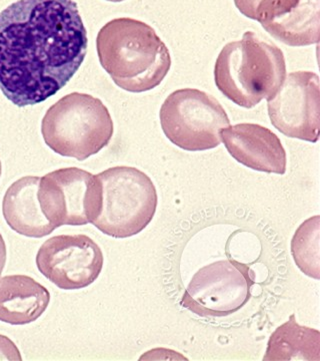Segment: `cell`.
Returning <instances> with one entry per match:
<instances>
[{"label": "cell", "mask_w": 320, "mask_h": 361, "mask_svg": "<svg viewBox=\"0 0 320 361\" xmlns=\"http://www.w3.org/2000/svg\"><path fill=\"white\" fill-rule=\"evenodd\" d=\"M89 47L75 0H18L0 13V90L34 106L75 77Z\"/></svg>", "instance_id": "obj_1"}, {"label": "cell", "mask_w": 320, "mask_h": 361, "mask_svg": "<svg viewBox=\"0 0 320 361\" xmlns=\"http://www.w3.org/2000/svg\"><path fill=\"white\" fill-rule=\"evenodd\" d=\"M96 49L103 70L129 92L155 89L172 66L167 44L154 28L134 18L108 21L97 35Z\"/></svg>", "instance_id": "obj_2"}, {"label": "cell", "mask_w": 320, "mask_h": 361, "mask_svg": "<svg viewBox=\"0 0 320 361\" xmlns=\"http://www.w3.org/2000/svg\"><path fill=\"white\" fill-rule=\"evenodd\" d=\"M286 77L283 52L252 32L225 45L215 66L217 89L232 103L245 109L274 97Z\"/></svg>", "instance_id": "obj_3"}, {"label": "cell", "mask_w": 320, "mask_h": 361, "mask_svg": "<svg viewBox=\"0 0 320 361\" xmlns=\"http://www.w3.org/2000/svg\"><path fill=\"white\" fill-rule=\"evenodd\" d=\"M115 127L101 99L71 92L45 114L41 123L44 142L54 153L77 161L96 155L110 142Z\"/></svg>", "instance_id": "obj_4"}, {"label": "cell", "mask_w": 320, "mask_h": 361, "mask_svg": "<svg viewBox=\"0 0 320 361\" xmlns=\"http://www.w3.org/2000/svg\"><path fill=\"white\" fill-rule=\"evenodd\" d=\"M101 185V206L94 227L116 239L143 231L158 208V192L146 173L118 166L96 175Z\"/></svg>", "instance_id": "obj_5"}, {"label": "cell", "mask_w": 320, "mask_h": 361, "mask_svg": "<svg viewBox=\"0 0 320 361\" xmlns=\"http://www.w3.org/2000/svg\"><path fill=\"white\" fill-rule=\"evenodd\" d=\"M160 118L167 139L188 152L217 148L222 142L220 132L231 125L219 102L196 89L170 94L161 106Z\"/></svg>", "instance_id": "obj_6"}, {"label": "cell", "mask_w": 320, "mask_h": 361, "mask_svg": "<svg viewBox=\"0 0 320 361\" xmlns=\"http://www.w3.org/2000/svg\"><path fill=\"white\" fill-rule=\"evenodd\" d=\"M255 284L250 266L233 259L217 261L194 274L180 305L201 317H224L250 301Z\"/></svg>", "instance_id": "obj_7"}, {"label": "cell", "mask_w": 320, "mask_h": 361, "mask_svg": "<svg viewBox=\"0 0 320 361\" xmlns=\"http://www.w3.org/2000/svg\"><path fill=\"white\" fill-rule=\"evenodd\" d=\"M40 208L56 228L94 222L101 206V185L96 175L82 169H58L40 178Z\"/></svg>", "instance_id": "obj_8"}, {"label": "cell", "mask_w": 320, "mask_h": 361, "mask_svg": "<svg viewBox=\"0 0 320 361\" xmlns=\"http://www.w3.org/2000/svg\"><path fill=\"white\" fill-rule=\"evenodd\" d=\"M37 269L63 290L90 286L103 271L101 247L84 234L58 235L44 242L35 258Z\"/></svg>", "instance_id": "obj_9"}, {"label": "cell", "mask_w": 320, "mask_h": 361, "mask_svg": "<svg viewBox=\"0 0 320 361\" xmlns=\"http://www.w3.org/2000/svg\"><path fill=\"white\" fill-rule=\"evenodd\" d=\"M272 126L286 137L316 142L320 129L319 77L312 71H295L286 77L274 97L267 99Z\"/></svg>", "instance_id": "obj_10"}, {"label": "cell", "mask_w": 320, "mask_h": 361, "mask_svg": "<svg viewBox=\"0 0 320 361\" xmlns=\"http://www.w3.org/2000/svg\"><path fill=\"white\" fill-rule=\"evenodd\" d=\"M229 155L245 167L283 175L286 172V153L274 132L257 123H238L220 132Z\"/></svg>", "instance_id": "obj_11"}, {"label": "cell", "mask_w": 320, "mask_h": 361, "mask_svg": "<svg viewBox=\"0 0 320 361\" xmlns=\"http://www.w3.org/2000/svg\"><path fill=\"white\" fill-rule=\"evenodd\" d=\"M39 177L25 176L11 185L2 201V214L11 230L28 238H44L56 229L40 208Z\"/></svg>", "instance_id": "obj_12"}, {"label": "cell", "mask_w": 320, "mask_h": 361, "mask_svg": "<svg viewBox=\"0 0 320 361\" xmlns=\"http://www.w3.org/2000/svg\"><path fill=\"white\" fill-rule=\"evenodd\" d=\"M51 303V293L27 275L0 278V322L26 325L37 322Z\"/></svg>", "instance_id": "obj_13"}, {"label": "cell", "mask_w": 320, "mask_h": 361, "mask_svg": "<svg viewBox=\"0 0 320 361\" xmlns=\"http://www.w3.org/2000/svg\"><path fill=\"white\" fill-rule=\"evenodd\" d=\"M264 361L320 360V332L301 326L291 314L288 322L277 327L267 343Z\"/></svg>", "instance_id": "obj_14"}, {"label": "cell", "mask_w": 320, "mask_h": 361, "mask_svg": "<svg viewBox=\"0 0 320 361\" xmlns=\"http://www.w3.org/2000/svg\"><path fill=\"white\" fill-rule=\"evenodd\" d=\"M319 0H300L290 13L262 27L289 47H305L319 40Z\"/></svg>", "instance_id": "obj_15"}, {"label": "cell", "mask_w": 320, "mask_h": 361, "mask_svg": "<svg viewBox=\"0 0 320 361\" xmlns=\"http://www.w3.org/2000/svg\"><path fill=\"white\" fill-rule=\"evenodd\" d=\"M320 216L302 223L291 240V254L295 264L305 275L320 279Z\"/></svg>", "instance_id": "obj_16"}, {"label": "cell", "mask_w": 320, "mask_h": 361, "mask_svg": "<svg viewBox=\"0 0 320 361\" xmlns=\"http://www.w3.org/2000/svg\"><path fill=\"white\" fill-rule=\"evenodd\" d=\"M300 0H234L241 13L260 25L279 20L290 13Z\"/></svg>", "instance_id": "obj_17"}, {"label": "cell", "mask_w": 320, "mask_h": 361, "mask_svg": "<svg viewBox=\"0 0 320 361\" xmlns=\"http://www.w3.org/2000/svg\"><path fill=\"white\" fill-rule=\"evenodd\" d=\"M0 360H23L20 349L9 337L0 334Z\"/></svg>", "instance_id": "obj_18"}, {"label": "cell", "mask_w": 320, "mask_h": 361, "mask_svg": "<svg viewBox=\"0 0 320 361\" xmlns=\"http://www.w3.org/2000/svg\"><path fill=\"white\" fill-rule=\"evenodd\" d=\"M6 264V242H4V237H2L1 233H0V276H1L2 272H4Z\"/></svg>", "instance_id": "obj_19"}, {"label": "cell", "mask_w": 320, "mask_h": 361, "mask_svg": "<svg viewBox=\"0 0 320 361\" xmlns=\"http://www.w3.org/2000/svg\"><path fill=\"white\" fill-rule=\"evenodd\" d=\"M106 1H110V2H122V1H124V0H106Z\"/></svg>", "instance_id": "obj_20"}, {"label": "cell", "mask_w": 320, "mask_h": 361, "mask_svg": "<svg viewBox=\"0 0 320 361\" xmlns=\"http://www.w3.org/2000/svg\"><path fill=\"white\" fill-rule=\"evenodd\" d=\"M1 174H2V164H1V161H0V177H1Z\"/></svg>", "instance_id": "obj_21"}]
</instances>
